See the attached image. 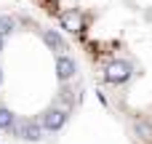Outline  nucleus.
<instances>
[{
  "instance_id": "nucleus-7",
  "label": "nucleus",
  "mask_w": 152,
  "mask_h": 144,
  "mask_svg": "<svg viewBox=\"0 0 152 144\" xmlns=\"http://www.w3.org/2000/svg\"><path fill=\"white\" fill-rule=\"evenodd\" d=\"M11 29H13V19L3 13V16H0V37H3V35H8Z\"/></svg>"
},
{
  "instance_id": "nucleus-3",
  "label": "nucleus",
  "mask_w": 152,
  "mask_h": 144,
  "mask_svg": "<svg viewBox=\"0 0 152 144\" xmlns=\"http://www.w3.org/2000/svg\"><path fill=\"white\" fill-rule=\"evenodd\" d=\"M56 72H59V77H61V80H72V77H75V72H77L75 59H72V56H67V53L56 56Z\"/></svg>"
},
{
  "instance_id": "nucleus-1",
  "label": "nucleus",
  "mask_w": 152,
  "mask_h": 144,
  "mask_svg": "<svg viewBox=\"0 0 152 144\" xmlns=\"http://www.w3.org/2000/svg\"><path fill=\"white\" fill-rule=\"evenodd\" d=\"M59 21H61V27H64L67 32H72V35H77V37H83V29H86V19H83L80 13H75V11L59 13Z\"/></svg>"
},
{
  "instance_id": "nucleus-9",
  "label": "nucleus",
  "mask_w": 152,
  "mask_h": 144,
  "mask_svg": "<svg viewBox=\"0 0 152 144\" xmlns=\"http://www.w3.org/2000/svg\"><path fill=\"white\" fill-rule=\"evenodd\" d=\"M0 80H3V77H0Z\"/></svg>"
},
{
  "instance_id": "nucleus-6",
  "label": "nucleus",
  "mask_w": 152,
  "mask_h": 144,
  "mask_svg": "<svg viewBox=\"0 0 152 144\" xmlns=\"http://www.w3.org/2000/svg\"><path fill=\"white\" fill-rule=\"evenodd\" d=\"M11 128H13V115L11 110L0 107V131H11Z\"/></svg>"
},
{
  "instance_id": "nucleus-4",
  "label": "nucleus",
  "mask_w": 152,
  "mask_h": 144,
  "mask_svg": "<svg viewBox=\"0 0 152 144\" xmlns=\"http://www.w3.org/2000/svg\"><path fill=\"white\" fill-rule=\"evenodd\" d=\"M64 120H67V110H48V112L43 115V128L59 131V128L64 126Z\"/></svg>"
},
{
  "instance_id": "nucleus-8",
  "label": "nucleus",
  "mask_w": 152,
  "mask_h": 144,
  "mask_svg": "<svg viewBox=\"0 0 152 144\" xmlns=\"http://www.w3.org/2000/svg\"><path fill=\"white\" fill-rule=\"evenodd\" d=\"M0 51H3V37H0Z\"/></svg>"
},
{
  "instance_id": "nucleus-5",
  "label": "nucleus",
  "mask_w": 152,
  "mask_h": 144,
  "mask_svg": "<svg viewBox=\"0 0 152 144\" xmlns=\"http://www.w3.org/2000/svg\"><path fill=\"white\" fill-rule=\"evenodd\" d=\"M43 40H45V43H48V45H51L59 56H61V53H67V43H64V37H61L56 29H48V32L43 35Z\"/></svg>"
},
{
  "instance_id": "nucleus-2",
  "label": "nucleus",
  "mask_w": 152,
  "mask_h": 144,
  "mask_svg": "<svg viewBox=\"0 0 152 144\" xmlns=\"http://www.w3.org/2000/svg\"><path fill=\"white\" fill-rule=\"evenodd\" d=\"M16 134L24 142H40L43 139V126L35 123V120H21V126L16 128Z\"/></svg>"
}]
</instances>
